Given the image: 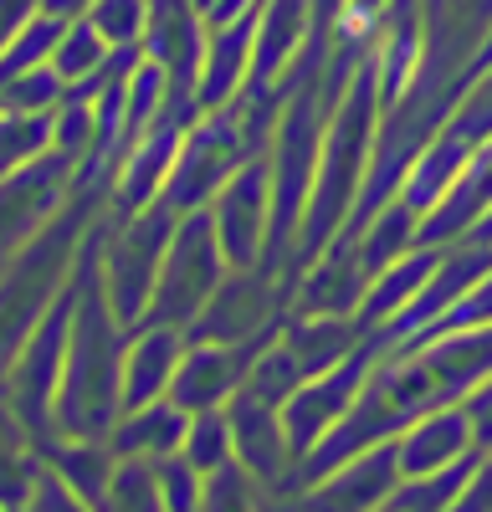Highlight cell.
I'll return each mask as SVG.
<instances>
[{
    "label": "cell",
    "instance_id": "obj_7",
    "mask_svg": "<svg viewBox=\"0 0 492 512\" xmlns=\"http://www.w3.org/2000/svg\"><path fill=\"white\" fill-rule=\"evenodd\" d=\"M395 456H400V477H431V472H446V466L477 456L467 410L462 405H436V410L416 415L395 436Z\"/></svg>",
    "mask_w": 492,
    "mask_h": 512
},
{
    "label": "cell",
    "instance_id": "obj_17",
    "mask_svg": "<svg viewBox=\"0 0 492 512\" xmlns=\"http://www.w3.org/2000/svg\"><path fill=\"white\" fill-rule=\"evenodd\" d=\"M487 62H492V36H487V47H482V62H477V67H487Z\"/></svg>",
    "mask_w": 492,
    "mask_h": 512
},
{
    "label": "cell",
    "instance_id": "obj_9",
    "mask_svg": "<svg viewBox=\"0 0 492 512\" xmlns=\"http://www.w3.org/2000/svg\"><path fill=\"white\" fill-rule=\"evenodd\" d=\"M441 251H446V246H410L400 262H390L375 282H369L364 303H359V323H364V333H380L385 323H395L410 303H416L421 287H426L431 272H436V262H441Z\"/></svg>",
    "mask_w": 492,
    "mask_h": 512
},
{
    "label": "cell",
    "instance_id": "obj_8",
    "mask_svg": "<svg viewBox=\"0 0 492 512\" xmlns=\"http://www.w3.org/2000/svg\"><path fill=\"white\" fill-rule=\"evenodd\" d=\"M277 338L287 344V354L298 359L303 379L328 374L334 364H344L349 354H359L369 344V333H364L359 318H323V313H287Z\"/></svg>",
    "mask_w": 492,
    "mask_h": 512
},
{
    "label": "cell",
    "instance_id": "obj_11",
    "mask_svg": "<svg viewBox=\"0 0 492 512\" xmlns=\"http://www.w3.org/2000/svg\"><path fill=\"white\" fill-rule=\"evenodd\" d=\"M252 47H257V11L236 16L216 31V47H211V62H205V82H200L205 103L236 98V88L252 77Z\"/></svg>",
    "mask_w": 492,
    "mask_h": 512
},
{
    "label": "cell",
    "instance_id": "obj_13",
    "mask_svg": "<svg viewBox=\"0 0 492 512\" xmlns=\"http://www.w3.org/2000/svg\"><path fill=\"white\" fill-rule=\"evenodd\" d=\"M492 323V272L477 282V287H467L462 297H457V303H451L426 333H416V338H410V344L405 349H421V344H431V338H446V333H467V328H487ZM395 354V349H390Z\"/></svg>",
    "mask_w": 492,
    "mask_h": 512
},
{
    "label": "cell",
    "instance_id": "obj_18",
    "mask_svg": "<svg viewBox=\"0 0 492 512\" xmlns=\"http://www.w3.org/2000/svg\"><path fill=\"white\" fill-rule=\"evenodd\" d=\"M380 512H390V507H380Z\"/></svg>",
    "mask_w": 492,
    "mask_h": 512
},
{
    "label": "cell",
    "instance_id": "obj_2",
    "mask_svg": "<svg viewBox=\"0 0 492 512\" xmlns=\"http://www.w3.org/2000/svg\"><path fill=\"white\" fill-rule=\"evenodd\" d=\"M375 364H380V344L369 338V344L359 349V354H349L344 364H334L328 374H313V379H303L293 395L282 400V425H287V446H293V456L303 461L334 425L349 415V405L364 395V384H369V374H375Z\"/></svg>",
    "mask_w": 492,
    "mask_h": 512
},
{
    "label": "cell",
    "instance_id": "obj_3",
    "mask_svg": "<svg viewBox=\"0 0 492 512\" xmlns=\"http://www.w3.org/2000/svg\"><path fill=\"white\" fill-rule=\"evenodd\" d=\"M216 241L231 267H257L272 241V169L246 164L226 180L221 205H216Z\"/></svg>",
    "mask_w": 492,
    "mask_h": 512
},
{
    "label": "cell",
    "instance_id": "obj_1",
    "mask_svg": "<svg viewBox=\"0 0 492 512\" xmlns=\"http://www.w3.org/2000/svg\"><path fill=\"white\" fill-rule=\"evenodd\" d=\"M380 123H385V103H380V77H375V52H369L354 77L344 82L339 103L328 108L323 123V149H318V175H313V195L293 236V262L287 277H298L308 262L339 241V231L349 226L354 205L364 195L369 164H375V144H380Z\"/></svg>",
    "mask_w": 492,
    "mask_h": 512
},
{
    "label": "cell",
    "instance_id": "obj_12",
    "mask_svg": "<svg viewBox=\"0 0 492 512\" xmlns=\"http://www.w3.org/2000/svg\"><path fill=\"white\" fill-rule=\"evenodd\" d=\"M246 369H252L246 349H205V354H195L190 379H185L190 405H216L221 395L236 390V384H246Z\"/></svg>",
    "mask_w": 492,
    "mask_h": 512
},
{
    "label": "cell",
    "instance_id": "obj_5",
    "mask_svg": "<svg viewBox=\"0 0 492 512\" xmlns=\"http://www.w3.org/2000/svg\"><path fill=\"white\" fill-rule=\"evenodd\" d=\"M369 277L359 251L349 241H334L318 262H308L293 277V292H287V313H323V318H359V303L369 292Z\"/></svg>",
    "mask_w": 492,
    "mask_h": 512
},
{
    "label": "cell",
    "instance_id": "obj_16",
    "mask_svg": "<svg viewBox=\"0 0 492 512\" xmlns=\"http://www.w3.org/2000/svg\"><path fill=\"white\" fill-rule=\"evenodd\" d=\"M462 410H467V420H472V441H477V451H492V374H487L477 390L462 400Z\"/></svg>",
    "mask_w": 492,
    "mask_h": 512
},
{
    "label": "cell",
    "instance_id": "obj_15",
    "mask_svg": "<svg viewBox=\"0 0 492 512\" xmlns=\"http://www.w3.org/2000/svg\"><path fill=\"white\" fill-rule=\"evenodd\" d=\"M226 446H231V425L226 420H200L195 425V441H190V451H195V461L200 466H221L226 461Z\"/></svg>",
    "mask_w": 492,
    "mask_h": 512
},
{
    "label": "cell",
    "instance_id": "obj_4",
    "mask_svg": "<svg viewBox=\"0 0 492 512\" xmlns=\"http://www.w3.org/2000/svg\"><path fill=\"white\" fill-rule=\"evenodd\" d=\"M395 487H400V456L395 441H380L359 451L354 461L334 466L328 477L298 487V512H380Z\"/></svg>",
    "mask_w": 492,
    "mask_h": 512
},
{
    "label": "cell",
    "instance_id": "obj_10",
    "mask_svg": "<svg viewBox=\"0 0 492 512\" xmlns=\"http://www.w3.org/2000/svg\"><path fill=\"white\" fill-rule=\"evenodd\" d=\"M272 318V277L267 272H252L246 267L241 277H231L216 303H211V323H205L200 333L211 338H231V344H241L246 333H262V323Z\"/></svg>",
    "mask_w": 492,
    "mask_h": 512
},
{
    "label": "cell",
    "instance_id": "obj_6",
    "mask_svg": "<svg viewBox=\"0 0 492 512\" xmlns=\"http://www.w3.org/2000/svg\"><path fill=\"white\" fill-rule=\"evenodd\" d=\"M231 441H236V456L246 466V477L252 482H287L293 487L298 477V456L293 446H287V425H282V405L252 395V390H241L236 400V415H231Z\"/></svg>",
    "mask_w": 492,
    "mask_h": 512
},
{
    "label": "cell",
    "instance_id": "obj_14",
    "mask_svg": "<svg viewBox=\"0 0 492 512\" xmlns=\"http://www.w3.org/2000/svg\"><path fill=\"white\" fill-rule=\"evenodd\" d=\"M451 512H492V451H482V456H477L472 477H467L462 497L451 502Z\"/></svg>",
    "mask_w": 492,
    "mask_h": 512
}]
</instances>
